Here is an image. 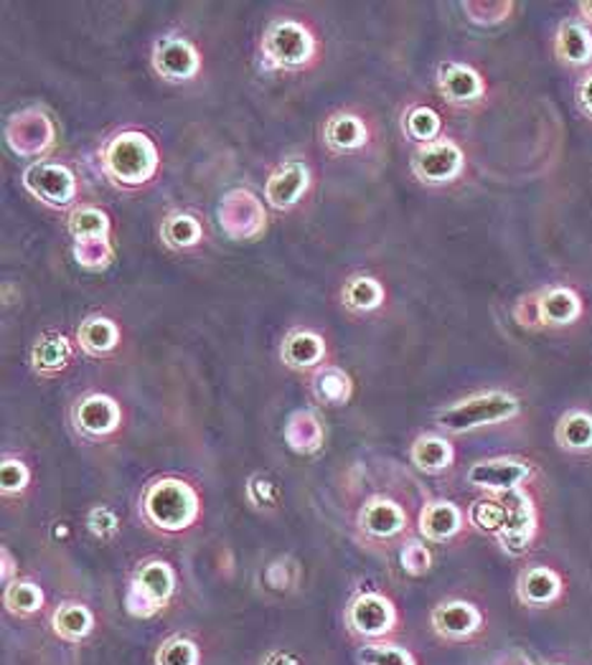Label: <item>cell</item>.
<instances>
[{"label":"cell","mask_w":592,"mask_h":665,"mask_svg":"<svg viewBox=\"0 0 592 665\" xmlns=\"http://www.w3.org/2000/svg\"><path fill=\"white\" fill-rule=\"evenodd\" d=\"M23 184L34 196L49 206H69L77 196V180L72 171L57 163H36L23 176Z\"/></svg>","instance_id":"9c48e42d"},{"label":"cell","mask_w":592,"mask_h":665,"mask_svg":"<svg viewBox=\"0 0 592 665\" xmlns=\"http://www.w3.org/2000/svg\"><path fill=\"white\" fill-rule=\"evenodd\" d=\"M463 526V513L455 503L436 501L428 503L420 513V534L428 541H448Z\"/></svg>","instance_id":"ac0fdd59"},{"label":"cell","mask_w":592,"mask_h":665,"mask_svg":"<svg viewBox=\"0 0 592 665\" xmlns=\"http://www.w3.org/2000/svg\"><path fill=\"white\" fill-rule=\"evenodd\" d=\"M286 440L293 453H315V450L323 445V427L318 417H315L313 411H295V415L288 419Z\"/></svg>","instance_id":"d4e9b609"},{"label":"cell","mask_w":592,"mask_h":665,"mask_svg":"<svg viewBox=\"0 0 592 665\" xmlns=\"http://www.w3.org/2000/svg\"><path fill=\"white\" fill-rule=\"evenodd\" d=\"M69 232L77 236V242L105 240L109 232L107 213L97 209H79L72 213V219H69Z\"/></svg>","instance_id":"1f68e13d"},{"label":"cell","mask_w":592,"mask_h":665,"mask_svg":"<svg viewBox=\"0 0 592 665\" xmlns=\"http://www.w3.org/2000/svg\"><path fill=\"white\" fill-rule=\"evenodd\" d=\"M521 404L507 392H486L453 404L438 415V424L448 432H471L486 424H499L516 417Z\"/></svg>","instance_id":"3957f363"},{"label":"cell","mask_w":592,"mask_h":665,"mask_svg":"<svg viewBox=\"0 0 592 665\" xmlns=\"http://www.w3.org/2000/svg\"><path fill=\"white\" fill-rule=\"evenodd\" d=\"M69 359H72V346H69V340L61 336V332H46V336L38 338L34 353H31L34 369L42 376H51L65 371Z\"/></svg>","instance_id":"44dd1931"},{"label":"cell","mask_w":592,"mask_h":665,"mask_svg":"<svg viewBox=\"0 0 592 665\" xmlns=\"http://www.w3.org/2000/svg\"><path fill=\"white\" fill-rule=\"evenodd\" d=\"M346 622L357 635L367 640L386 638L397 625V607L379 592H364V595L353 597L349 612H346Z\"/></svg>","instance_id":"52a82bcc"},{"label":"cell","mask_w":592,"mask_h":665,"mask_svg":"<svg viewBox=\"0 0 592 665\" xmlns=\"http://www.w3.org/2000/svg\"><path fill=\"white\" fill-rule=\"evenodd\" d=\"M315 397L323 404H346L351 397V382L344 371L338 369H323L318 376H315Z\"/></svg>","instance_id":"d6a6232c"},{"label":"cell","mask_w":592,"mask_h":665,"mask_svg":"<svg viewBox=\"0 0 592 665\" xmlns=\"http://www.w3.org/2000/svg\"><path fill=\"white\" fill-rule=\"evenodd\" d=\"M120 407L107 394H90L77 404L74 424L86 438H107L120 427Z\"/></svg>","instance_id":"7c38bea8"},{"label":"cell","mask_w":592,"mask_h":665,"mask_svg":"<svg viewBox=\"0 0 592 665\" xmlns=\"http://www.w3.org/2000/svg\"><path fill=\"white\" fill-rule=\"evenodd\" d=\"M263 665H300L288 651H272L265 655Z\"/></svg>","instance_id":"7bdbcfd3"},{"label":"cell","mask_w":592,"mask_h":665,"mask_svg":"<svg viewBox=\"0 0 592 665\" xmlns=\"http://www.w3.org/2000/svg\"><path fill=\"white\" fill-rule=\"evenodd\" d=\"M31 480V470L21 460H3V467H0V482H3V493L5 495H15L21 493L23 488L28 486Z\"/></svg>","instance_id":"f35d334b"},{"label":"cell","mask_w":592,"mask_h":665,"mask_svg":"<svg viewBox=\"0 0 592 665\" xmlns=\"http://www.w3.org/2000/svg\"><path fill=\"white\" fill-rule=\"evenodd\" d=\"M562 576L549 567H529L521 572L516 595L526 607H549L562 597Z\"/></svg>","instance_id":"9a60e30c"},{"label":"cell","mask_w":592,"mask_h":665,"mask_svg":"<svg viewBox=\"0 0 592 665\" xmlns=\"http://www.w3.org/2000/svg\"><path fill=\"white\" fill-rule=\"evenodd\" d=\"M463 171V150L450 140L428 142L413 158V173L422 184H450Z\"/></svg>","instance_id":"ba28073f"},{"label":"cell","mask_w":592,"mask_h":665,"mask_svg":"<svg viewBox=\"0 0 592 665\" xmlns=\"http://www.w3.org/2000/svg\"><path fill=\"white\" fill-rule=\"evenodd\" d=\"M344 305L353 313H369L374 307L382 305L384 290L374 277H353V280L346 282V288L341 292Z\"/></svg>","instance_id":"f1b7e54d"},{"label":"cell","mask_w":592,"mask_h":665,"mask_svg":"<svg viewBox=\"0 0 592 665\" xmlns=\"http://www.w3.org/2000/svg\"><path fill=\"white\" fill-rule=\"evenodd\" d=\"M359 526L371 538H394L405 532L407 516L399 503L390 501V498H374L361 511Z\"/></svg>","instance_id":"e0dca14e"},{"label":"cell","mask_w":592,"mask_h":665,"mask_svg":"<svg viewBox=\"0 0 592 665\" xmlns=\"http://www.w3.org/2000/svg\"><path fill=\"white\" fill-rule=\"evenodd\" d=\"M263 54L267 65L278 69H300L315 57V38L303 23L278 21L267 28L263 38Z\"/></svg>","instance_id":"277c9868"},{"label":"cell","mask_w":592,"mask_h":665,"mask_svg":"<svg viewBox=\"0 0 592 665\" xmlns=\"http://www.w3.org/2000/svg\"><path fill=\"white\" fill-rule=\"evenodd\" d=\"M176 592V572L165 561H148L138 569L128 590V612L136 617H153Z\"/></svg>","instance_id":"5b68a950"},{"label":"cell","mask_w":592,"mask_h":665,"mask_svg":"<svg viewBox=\"0 0 592 665\" xmlns=\"http://www.w3.org/2000/svg\"><path fill=\"white\" fill-rule=\"evenodd\" d=\"M496 498H499L503 513H507L501 534L496 538H499L503 551H509L511 557H521V553L529 549L536 532V513L532 498L521 488L509 490V493H499Z\"/></svg>","instance_id":"8992f818"},{"label":"cell","mask_w":592,"mask_h":665,"mask_svg":"<svg viewBox=\"0 0 592 665\" xmlns=\"http://www.w3.org/2000/svg\"><path fill=\"white\" fill-rule=\"evenodd\" d=\"M199 495L184 480L163 478L148 486L143 495L146 518L161 532H186L199 518Z\"/></svg>","instance_id":"6da1fadb"},{"label":"cell","mask_w":592,"mask_h":665,"mask_svg":"<svg viewBox=\"0 0 592 665\" xmlns=\"http://www.w3.org/2000/svg\"><path fill=\"white\" fill-rule=\"evenodd\" d=\"M432 628L445 640H468L484 628V612L465 599H450L432 609Z\"/></svg>","instance_id":"8fae6325"},{"label":"cell","mask_w":592,"mask_h":665,"mask_svg":"<svg viewBox=\"0 0 592 665\" xmlns=\"http://www.w3.org/2000/svg\"><path fill=\"white\" fill-rule=\"evenodd\" d=\"M582 303L570 288H552L539 298V320L547 326H570L580 318Z\"/></svg>","instance_id":"d6986e66"},{"label":"cell","mask_w":592,"mask_h":665,"mask_svg":"<svg viewBox=\"0 0 592 665\" xmlns=\"http://www.w3.org/2000/svg\"><path fill=\"white\" fill-rule=\"evenodd\" d=\"M79 348L92 355H102L109 353L113 348L120 343V330L113 320L107 318H90L82 323V328H79Z\"/></svg>","instance_id":"83f0119b"},{"label":"cell","mask_w":592,"mask_h":665,"mask_svg":"<svg viewBox=\"0 0 592 665\" xmlns=\"http://www.w3.org/2000/svg\"><path fill=\"white\" fill-rule=\"evenodd\" d=\"M90 532L97 538H113L117 532L115 513L107 509H94L90 513Z\"/></svg>","instance_id":"ab89813d"},{"label":"cell","mask_w":592,"mask_h":665,"mask_svg":"<svg viewBox=\"0 0 592 665\" xmlns=\"http://www.w3.org/2000/svg\"><path fill=\"white\" fill-rule=\"evenodd\" d=\"M158 168V150L143 132H120L105 148V171L123 186H143Z\"/></svg>","instance_id":"7a4b0ae2"},{"label":"cell","mask_w":592,"mask_h":665,"mask_svg":"<svg viewBox=\"0 0 592 665\" xmlns=\"http://www.w3.org/2000/svg\"><path fill=\"white\" fill-rule=\"evenodd\" d=\"M413 463L420 467L422 472H443L453 465V445L445 438H438V434H422V438L415 440L413 445Z\"/></svg>","instance_id":"cb8c5ba5"},{"label":"cell","mask_w":592,"mask_h":665,"mask_svg":"<svg viewBox=\"0 0 592 665\" xmlns=\"http://www.w3.org/2000/svg\"><path fill=\"white\" fill-rule=\"evenodd\" d=\"M503 521H507V513H503V505L496 495L484 498V501H476L471 509V524L478 528V532L499 536L503 528Z\"/></svg>","instance_id":"e575fe53"},{"label":"cell","mask_w":592,"mask_h":665,"mask_svg":"<svg viewBox=\"0 0 592 665\" xmlns=\"http://www.w3.org/2000/svg\"><path fill=\"white\" fill-rule=\"evenodd\" d=\"M399 561H402V567H405L407 574L422 576L430 572L432 553L428 551V546H425L422 541H407L405 546H402Z\"/></svg>","instance_id":"74e56055"},{"label":"cell","mask_w":592,"mask_h":665,"mask_svg":"<svg viewBox=\"0 0 592 665\" xmlns=\"http://www.w3.org/2000/svg\"><path fill=\"white\" fill-rule=\"evenodd\" d=\"M438 84L443 97L453 102V105H473V102H478L486 92V84L478 71L465 65H455V61L440 67Z\"/></svg>","instance_id":"2e32d148"},{"label":"cell","mask_w":592,"mask_h":665,"mask_svg":"<svg viewBox=\"0 0 592 665\" xmlns=\"http://www.w3.org/2000/svg\"><path fill=\"white\" fill-rule=\"evenodd\" d=\"M405 130L413 140H420L428 145V142H436V138L440 135V115L432 107H415L409 109L407 120H405Z\"/></svg>","instance_id":"d590c367"},{"label":"cell","mask_w":592,"mask_h":665,"mask_svg":"<svg viewBox=\"0 0 592 665\" xmlns=\"http://www.w3.org/2000/svg\"><path fill=\"white\" fill-rule=\"evenodd\" d=\"M153 65L158 74L171 79V82H188V79L199 74L201 57L184 38H163V42L155 46Z\"/></svg>","instance_id":"4fadbf2b"},{"label":"cell","mask_w":592,"mask_h":665,"mask_svg":"<svg viewBox=\"0 0 592 665\" xmlns=\"http://www.w3.org/2000/svg\"><path fill=\"white\" fill-rule=\"evenodd\" d=\"M275 495H278V493H275V486L270 480H265V478H252L249 480V498L257 505H272Z\"/></svg>","instance_id":"60d3db41"},{"label":"cell","mask_w":592,"mask_h":665,"mask_svg":"<svg viewBox=\"0 0 592 665\" xmlns=\"http://www.w3.org/2000/svg\"><path fill=\"white\" fill-rule=\"evenodd\" d=\"M3 602H5L8 612H13L19 617H31V615L42 612L44 592H42V587H36L34 582H11L5 587Z\"/></svg>","instance_id":"f546056e"},{"label":"cell","mask_w":592,"mask_h":665,"mask_svg":"<svg viewBox=\"0 0 592 665\" xmlns=\"http://www.w3.org/2000/svg\"><path fill=\"white\" fill-rule=\"evenodd\" d=\"M323 138H326L328 148L338 150V153H349V150H357L367 142V128L359 117L353 115H336L330 117L326 130H323Z\"/></svg>","instance_id":"4316f807"},{"label":"cell","mask_w":592,"mask_h":665,"mask_svg":"<svg viewBox=\"0 0 592 665\" xmlns=\"http://www.w3.org/2000/svg\"><path fill=\"white\" fill-rule=\"evenodd\" d=\"M161 234L171 247L186 249L194 247V244L201 240V224L194 217H188V213H171V217L163 221Z\"/></svg>","instance_id":"4dcf8cb0"},{"label":"cell","mask_w":592,"mask_h":665,"mask_svg":"<svg viewBox=\"0 0 592 665\" xmlns=\"http://www.w3.org/2000/svg\"><path fill=\"white\" fill-rule=\"evenodd\" d=\"M323 355H326V340L311 330L290 332L282 343V361L290 369H311L323 361Z\"/></svg>","instance_id":"ffe728a7"},{"label":"cell","mask_w":592,"mask_h":665,"mask_svg":"<svg viewBox=\"0 0 592 665\" xmlns=\"http://www.w3.org/2000/svg\"><path fill=\"white\" fill-rule=\"evenodd\" d=\"M51 625L61 640L79 643V640H84L94 630V615L90 607L79 605V602H65L54 612Z\"/></svg>","instance_id":"7402d4cb"},{"label":"cell","mask_w":592,"mask_h":665,"mask_svg":"<svg viewBox=\"0 0 592 665\" xmlns=\"http://www.w3.org/2000/svg\"><path fill=\"white\" fill-rule=\"evenodd\" d=\"M361 665H415L413 655H409L405 648L397 645H386V643H374L367 645L361 651Z\"/></svg>","instance_id":"8d00e7d4"},{"label":"cell","mask_w":592,"mask_h":665,"mask_svg":"<svg viewBox=\"0 0 592 665\" xmlns=\"http://www.w3.org/2000/svg\"><path fill=\"white\" fill-rule=\"evenodd\" d=\"M201 651L194 640L188 638H169L158 648L155 665H199Z\"/></svg>","instance_id":"836d02e7"},{"label":"cell","mask_w":592,"mask_h":665,"mask_svg":"<svg viewBox=\"0 0 592 665\" xmlns=\"http://www.w3.org/2000/svg\"><path fill=\"white\" fill-rule=\"evenodd\" d=\"M557 57L567 65L582 67L592 61V34L582 23L567 21L557 31Z\"/></svg>","instance_id":"603a6c76"},{"label":"cell","mask_w":592,"mask_h":665,"mask_svg":"<svg viewBox=\"0 0 592 665\" xmlns=\"http://www.w3.org/2000/svg\"><path fill=\"white\" fill-rule=\"evenodd\" d=\"M307 184H311V176H307L305 163L288 161L282 163L270 178H267L265 199L270 201L275 209L288 211L290 206H295L300 201V196L307 191Z\"/></svg>","instance_id":"5bb4252c"},{"label":"cell","mask_w":592,"mask_h":665,"mask_svg":"<svg viewBox=\"0 0 592 665\" xmlns=\"http://www.w3.org/2000/svg\"><path fill=\"white\" fill-rule=\"evenodd\" d=\"M544 665H559V663H544Z\"/></svg>","instance_id":"f6af8a7d"},{"label":"cell","mask_w":592,"mask_h":665,"mask_svg":"<svg viewBox=\"0 0 592 665\" xmlns=\"http://www.w3.org/2000/svg\"><path fill=\"white\" fill-rule=\"evenodd\" d=\"M580 11L588 15V19H592V3H580Z\"/></svg>","instance_id":"ee69618b"},{"label":"cell","mask_w":592,"mask_h":665,"mask_svg":"<svg viewBox=\"0 0 592 665\" xmlns=\"http://www.w3.org/2000/svg\"><path fill=\"white\" fill-rule=\"evenodd\" d=\"M555 434L559 447L572 450V453H588V450H592V415L582 409L567 411L559 419Z\"/></svg>","instance_id":"484cf974"},{"label":"cell","mask_w":592,"mask_h":665,"mask_svg":"<svg viewBox=\"0 0 592 665\" xmlns=\"http://www.w3.org/2000/svg\"><path fill=\"white\" fill-rule=\"evenodd\" d=\"M532 467L524 460H514V457H496V460L476 463L468 470V482L480 490H488L491 495L509 493V490L521 488Z\"/></svg>","instance_id":"30bf717a"},{"label":"cell","mask_w":592,"mask_h":665,"mask_svg":"<svg viewBox=\"0 0 592 665\" xmlns=\"http://www.w3.org/2000/svg\"><path fill=\"white\" fill-rule=\"evenodd\" d=\"M578 100H580L582 113H585V115H590V117H592V74L585 79V82L580 84V90H578Z\"/></svg>","instance_id":"b9f144b4"}]
</instances>
